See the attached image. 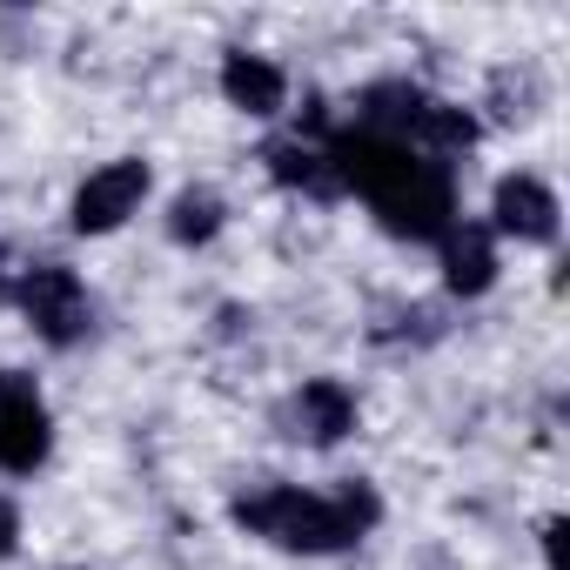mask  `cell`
I'll list each match as a JSON object with an SVG mask.
<instances>
[{"instance_id": "6da1fadb", "label": "cell", "mask_w": 570, "mask_h": 570, "mask_svg": "<svg viewBox=\"0 0 570 570\" xmlns=\"http://www.w3.org/2000/svg\"><path fill=\"white\" fill-rule=\"evenodd\" d=\"M330 161L343 175V188H363V202L383 215L390 235H410V242H443L456 228V188H450V168L443 161H423L416 148L403 141H383V135H343L330 141Z\"/></svg>"}, {"instance_id": "7a4b0ae2", "label": "cell", "mask_w": 570, "mask_h": 570, "mask_svg": "<svg viewBox=\"0 0 570 570\" xmlns=\"http://www.w3.org/2000/svg\"><path fill=\"white\" fill-rule=\"evenodd\" d=\"M383 517L376 490L370 483H343V490H296V483H268V490H248L235 497V523L282 543V550H350L370 523Z\"/></svg>"}, {"instance_id": "3957f363", "label": "cell", "mask_w": 570, "mask_h": 570, "mask_svg": "<svg viewBox=\"0 0 570 570\" xmlns=\"http://www.w3.org/2000/svg\"><path fill=\"white\" fill-rule=\"evenodd\" d=\"M8 296L35 316V330H41L55 350H68V343L88 336V289H81V275H75L68 262H41V268H28L21 282H8Z\"/></svg>"}, {"instance_id": "277c9868", "label": "cell", "mask_w": 570, "mask_h": 570, "mask_svg": "<svg viewBox=\"0 0 570 570\" xmlns=\"http://www.w3.org/2000/svg\"><path fill=\"white\" fill-rule=\"evenodd\" d=\"M275 423H282V436L330 450V443H343V436L356 430V396H350L336 376H316V383H303L289 403L275 410Z\"/></svg>"}, {"instance_id": "5b68a950", "label": "cell", "mask_w": 570, "mask_h": 570, "mask_svg": "<svg viewBox=\"0 0 570 570\" xmlns=\"http://www.w3.org/2000/svg\"><path fill=\"white\" fill-rule=\"evenodd\" d=\"M41 456H48V410L28 376L0 370V470L28 476Z\"/></svg>"}, {"instance_id": "8992f818", "label": "cell", "mask_w": 570, "mask_h": 570, "mask_svg": "<svg viewBox=\"0 0 570 570\" xmlns=\"http://www.w3.org/2000/svg\"><path fill=\"white\" fill-rule=\"evenodd\" d=\"M141 195H148V161H108V168H95L75 188V228L81 235H108V228H121L141 208Z\"/></svg>"}, {"instance_id": "52a82bcc", "label": "cell", "mask_w": 570, "mask_h": 570, "mask_svg": "<svg viewBox=\"0 0 570 570\" xmlns=\"http://www.w3.org/2000/svg\"><path fill=\"white\" fill-rule=\"evenodd\" d=\"M490 235H517V242H557V195L537 175H503L497 202H490Z\"/></svg>"}, {"instance_id": "ba28073f", "label": "cell", "mask_w": 570, "mask_h": 570, "mask_svg": "<svg viewBox=\"0 0 570 570\" xmlns=\"http://www.w3.org/2000/svg\"><path fill=\"white\" fill-rule=\"evenodd\" d=\"M443 282L456 296H483L490 282H497V235L476 228V222H456L443 235Z\"/></svg>"}, {"instance_id": "9c48e42d", "label": "cell", "mask_w": 570, "mask_h": 570, "mask_svg": "<svg viewBox=\"0 0 570 570\" xmlns=\"http://www.w3.org/2000/svg\"><path fill=\"white\" fill-rule=\"evenodd\" d=\"M222 95L242 115H275L282 101H289V81H282V68L262 61V55H228L222 61Z\"/></svg>"}, {"instance_id": "30bf717a", "label": "cell", "mask_w": 570, "mask_h": 570, "mask_svg": "<svg viewBox=\"0 0 570 570\" xmlns=\"http://www.w3.org/2000/svg\"><path fill=\"white\" fill-rule=\"evenodd\" d=\"M268 175L289 181V188H309V195H336V188H343L330 148H309V141H275V148H268Z\"/></svg>"}, {"instance_id": "8fae6325", "label": "cell", "mask_w": 570, "mask_h": 570, "mask_svg": "<svg viewBox=\"0 0 570 570\" xmlns=\"http://www.w3.org/2000/svg\"><path fill=\"white\" fill-rule=\"evenodd\" d=\"M215 228H222V195H208V188H181L175 208H168V235H175V242H208Z\"/></svg>"}, {"instance_id": "7c38bea8", "label": "cell", "mask_w": 570, "mask_h": 570, "mask_svg": "<svg viewBox=\"0 0 570 570\" xmlns=\"http://www.w3.org/2000/svg\"><path fill=\"white\" fill-rule=\"evenodd\" d=\"M14 537H21V510H14L8 497H0V557L14 550Z\"/></svg>"}]
</instances>
